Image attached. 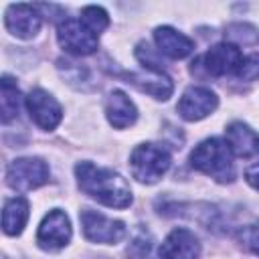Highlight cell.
<instances>
[{"instance_id": "cell-4", "label": "cell", "mask_w": 259, "mask_h": 259, "mask_svg": "<svg viewBox=\"0 0 259 259\" xmlns=\"http://www.w3.org/2000/svg\"><path fill=\"white\" fill-rule=\"evenodd\" d=\"M49 180V166L40 158H18L8 166L6 182L14 190H32Z\"/></svg>"}, {"instance_id": "cell-16", "label": "cell", "mask_w": 259, "mask_h": 259, "mask_svg": "<svg viewBox=\"0 0 259 259\" xmlns=\"http://www.w3.org/2000/svg\"><path fill=\"white\" fill-rule=\"evenodd\" d=\"M127 79H132V83L140 91H144V93H148V95H152L156 99H168L172 95V89H174L170 77L164 75L162 71H150V69H146L144 73H132V75H127Z\"/></svg>"}, {"instance_id": "cell-21", "label": "cell", "mask_w": 259, "mask_h": 259, "mask_svg": "<svg viewBox=\"0 0 259 259\" xmlns=\"http://www.w3.org/2000/svg\"><path fill=\"white\" fill-rule=\"evenodd\" d=\"M237 77L243 79V81L259 79V55H253V57L243 59V63H241V67L237 71Z\"/></svg>"}, {"instance_id": "cell-6", "label": "cell", "mask_w": 259, "mask_h": 259, "mask_svg": "<svg viewBox=\"0 0 259 259\" xmlns=\"http://www.w3.org/2000/svg\"><path fill=\"white\" fill-rule=\"evenodd\" d=\"M59 45L73 55H91L97 49V34L91 32L81 20L65 18L57 28Z\"/></svg>"}, {"instance_id": "cell-11", "label": "cell", "mask_w": 259, "mask_h": 259, "mask_svg": "<svg viewBox=\"0 0 259 259\" xmlns=\"http://www.w3.org/2000/svg\"><path fill=\"white\" fill-rule=\"evenodd\" d=\"M4 26L16 38H32L40 28V14L30 4H10L4 12Z\"/></svg>"}, {"instance_id": "cell-3", "label": "cell", "mask_w": 259, "mask_h": 259, "mask_svg": "<svg viewBox=\"0 0 259 259\" xmlns=\"http://www.w3.org/2000/svg\"><path fill=\"white\" fill-rule=\"evenodd\" d=\"M130 168L136 180L154 184L170 168V152L160 144H140L130 156Z\"/></svg>"}, {"instance_id": "cell-2", "label": "cell", "mask_w": 259, "mask_h": 259, "mask_svg": "<svg viewBox=\"0 0 259 259\" xmlns=\"http://www.w3.org/2000/svg\"><path fill=\"white\" fill-rule=\"evenodd\" d=\"M190 164L192 168L200 170L202 174L219 182H231L235 178L233 152L229 144L219 138H208L200 142L190 154Z\"/></svg>"}, {"instance_id": "cell-14", "label": "cell", "mask_w": 259, "mask_h": 259, "mask_svg": "<svg viewBox=\"0 0 259 259\" xmlns=\"http://www.w3.org/2000/svg\"><path fill=\"white\" fill-rule=\"evenodd\" d=\"M154 40L158 45V51L168 55L170 59H184L194 51V42L172 26H158L154 30Z\"/></svg>"}, {"instance_id": "cell-20", "label": "cell", "mask_w": 259, "mask_h": 259, "mask_svg": "<svg viewBox=\"0 0 259 259\" xmlns=\"http://www.w3.org/2000/svg\"><path fill=\"white\" fill-rule=\"evenodd\" d=\"M227 32H229V36H231L233 40L243 42V45H253V42L259 40V32H257V28L251 26V24L237 22V24H231V26L227 28Z\"/></svg>"}, {"instance_id": "cell-5", "label": "cell", "mask_w": 259, "mask_h": 259, "mask_svg": "<svg viewBox=\"0 0 259 259\" xmlns=\"http://www.w3.org/2000/svg\"><path fill=\"white\" fill-rule=\"evenodd\" d=\"M81 227H83L85 237L93 243L113 245L125 237V225L121 221L107 219L105 214L95 212L91 208H85L81 212Z\"/></svg>"}, {"instance_id": "cell-9", "label": "cell", "mask_w": 259, "mask_h": 259, "mask_svg": "<svg viewBox=\"0 0 259 259\" xmlns=\"http://www.w3.org/2000/svg\"><path fill=\"white\" fill-rule=\"evenodd\" d=\"M241 63H243V55L239 47L233 42H219L212 49H208L206 55L200 59V65L204 67L206 75H214V77L237 73Z\"/></svg>"}, {"instance_id": "cell-7", "label": "cell", "mask_w": 259, "mask_h": 259, "mask_svg": "<svg viewBox=\"0 0 259 259\" xmlns=\"http://www.w3.org/2000/svg\"><path fill=\"white\" fill-rule=\"evenodd\" d=\"M69 241H71V223H69V217L63 210H59V208L51 210L42 219V223L38 227L36 243L42 249L57 251V249H63Z\"/></svg>"}, {"instance_id": "cell-19", "label": "cell", "mask_w": 259, "mask_h": 259, "mask_svg": "<svg viewBox=\"0 0 259 259\" xmlns=\"http://www.w3.org/2000/svg\"><path fill=\"white\" fill-rule=\"evenodd\" d=\"M81 22H83L91 32L99 34L101 30L107 28L109 16H107V12H105L103 8H99V6H85L83 12H81Z\"/></svg>"}, {"instance_id": "cell-15", "label": "cell", "mask_w": 259, "mask_h": 259, "mask_svg": "<svg viewBox=\"0 0 259 259\" xmlns=\"http://www.w3.org/2000/svg\"><path fill=\"white\" fill-rule=\"evenodd\" d=\"M105 113H107L109 123L117 130H123L138 119V109L123 91H111V95L107 97Z\"/></svg>"}, {"instance_id": "cell-13", "label": "cell", "mask_w": 259, "mask_h": 259, "mask_svg": "<svg viewBox=\"0 0 259 259\" xmlns=\"http://www.w3.org/2000/svg\"><path fill=\"white\" fill-rule=\"evenodd\" d=\"M227 144L231 152L239 158L259 156V134L243 121H233L227 127Z\"/></svg>"}, {"instance_id": "cell-12", "label": "cell", "mask_w": 259, "mask_h": 259, "mask_svg": "<svg viewBox=\"0 0 259 259\" xmlns=\"http://www.w3.org/2000/svg\"><path fill=\"white\" fill-rule=\"evenodd\" d=\"M160 259H198L200 243L188 229H174L158 251Z\"/></svg>"}, {"instance_id": "cell-1", "label": "cell", "mask_w": 259, "mask_h": 259, "mask_svg": "<svg viewBox=\"0 0 259 259\" xmlns=\"http://www.w3.org/2000/svg\"><path fill=\"white\" fill-rule=\"evenodd\" d=\"M79 188L97 202L111 208H125L132 204V188L123 176L109 168H99L91 162H79L75 166Z\"/></svg>"}, {"instance_id": "cell-10", "label": "cell", "mask_w": 259, "mask_h": 259, "mask_svg": "<svg viewBox=\"0 0 259 259\" xmlns=\"http://www.w3.org/2000/svg\"><path fill=\"white\" fill-rule=\"evenodd\" d=\"M219 105L217 95L206 87H188L180 101H178V113L186 121H198L212 113Z\"/></svg>"}, {"instance_id": "cell-18", "label": "cell", "mask_w": 259, "mask_h": 259, "mask_svg": "<svg viewBox=\"0 0 259 259\" xmlns=\"http://www.w3.org/2000/svg\"><path fill=\"white\" fill-rule=\"evenodd\" d=\"M18 105H20V91L16 83L4 75L2 77V97H0V107H2V121L8 123L12 117L18 115Z\"/></svg>"}, {"instance_id": "cell-23", "label": "cell", "mask_w": 259, "mask_h": 259, "mask_svg": "<svg viewBox=\"0 0 259 259\" xmlns=\"http://www.w3.org/2000/svg\"><path fill=\"white\" fill-rule=\"evenodd\" d=\"M245 178H247V182H249L255 190H259V164H253L251 168H247Z\"/></svg>"}, {"instance_id": "cell-8", "label": "cell", "mask_w": 259, "mask_h": 259, "mask_svg": "<svg viewBox=\"0 0 259 259\" xmlns=\"http://www.w3.org/2000/svg\"><path fill=\"white\" fill-rule=\"evenodd\" d=\"M26 109L30 113V119L40 130H55L63 117V109L57 103L53 95H49L45 89H32L26 97Z\"/></svg>"}, {"instance_id": "cell-17", "label": "cell", "mask_w": 259, "mask_h": 259, "mask_svg": "<svg viewBox=\"0 0 259 259\" xmlns=\"http://www.w3.org/2000/svg\"><path fill=\"white\" fill-rule=\"evenodd\" d=\"M26 219H28V202L20 196H14L4 204L2 231L6 235H18V233H22V229L26 225Z\"/></svg>"}, {"instance_id": "cell-22", "label": "cell", "mask_w": 259, "mask_h": 259, "mask_svg": "<svg viewBox=\"0 0 259 259\" xmlns=\"http://www.w3.org/2000/svg\"><path fill=\"white\" fill-rule=\"evenodd\" d=\"M241 239H243V243L247 245V249H251L253 253L259 255V229H257V227L245 229V231L241 233Z\"/></svg>"}]
</instances>
